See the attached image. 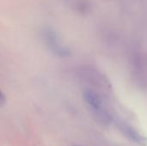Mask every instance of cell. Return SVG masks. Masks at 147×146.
I'll list each match as a JSON object with an SVG mask.
<instances>
[{"label":"cell","mask_w":147,"mask_h":146,"mask_svg":"<svg viewBox=\"0 0 147 146\" xmlns=\"http://www.w3.org/2000/svg\"><path fill=\"white\" fill-rule=\"evenodd\" d=\"M45 38V43L47 44V48L52 51L54 54L59 57H67L70 54V52L65 48L60 42L59 38L55 34V32L50 28H47L43 33Z\"/></svg>","instance_id":"cell-2"},{"label":"cell","mask_w":147,"mask_h":146,"mask_svg":"<svg viewBox=\"0 0 147 146\" xmlns=\"http://www.w3.org/2000/svg\"><path fill=\"white\" fill-rule=\"evenodd\" d=\"M74 146H81V145H74Z\"/></svg>","instance_id":"cell-4"},{"label":"cell","mask_w":147,"mask_h":146,"mask_svg":"<svg viewBox=\"0 0 147 146\" xmlns=\"http://www.w3.org/2000/svg\"><path fill=\"white\" fill-rule=\"evenodd\" d=\"M117 126L121 133L133 143L139 145L140 146H147V138L140 133L136 129H134L130 125L125 122H118Z\"/></svg>","instance_id":"cell-3"},{"label":"cell","mask_w":147,"mask_h":146,"mask_svg":"<svg viewBox=\"0 0 147 146\" xmlns=\"http://www.w3.org/2000/svg\"><path fill=\"white\" fill-rule=\"evenodd\" d=\"M84 101L91 111L96 120L103 124L108 125L112 121V116L105 108L102 96L92 89H86L84 91Z\"/></svg>","instance_id":"cell-1"}]
</instances>
